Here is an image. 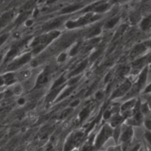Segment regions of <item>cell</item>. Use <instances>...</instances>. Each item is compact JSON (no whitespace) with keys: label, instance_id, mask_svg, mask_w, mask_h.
<instances>
[{"label":"cell","instance_id":"4316f807","mask_svg":"<svg viewBox=\"0 0 151 151\" xmlns=\"http://www.w3.org/2000/svg\"><path fill=\"white\" fill-rule=\"evenodd\" d=\"M100 31H101V29L100 27H95L89 33L88 37H93L94 36H96L98 34H99Z\"/></svg>","mask_w":151,"mask_h":151},{"label":"cell","instance_id":"d590c367","mask_svg":"<svg viewBox=\"0 0 151 151\" xmlns=\"http://www.w3.org/2000/svg\"><path fill=\"white\" fill-rule=\"evenodd\" d=\"M80 102V99H75V100L71 102H70V104L69 105V107L73 108L78 106L79 105Z\"/></svg>","mask_w":151,"mask_h":151},{"label":"cell","instance_id":"7dc6e473","mask_svg":"<svg viewBox=\"0 0 151 151\" xmlns=\"http://www.w3.org/2000/svg\"><path fill=\"white\" fill-rule=\"evenodd\" d=\"M127 0H112V2L113 3H116V2H124Z\"/></svg>","mask_w":151,"mask_h":151},{"label":"cell","instance_id":"b9f144b4","mask_svg":"<svg viewBox=\"0 0 151 151\" xmlns=\"http://www.w3.org/2000/svg\"><path fill=\"white\" fill-rule=\"evenodd\" d=\"M140 149V146L139 144H137L135 145L133 148L131 150V151H139Z\"/></svg>","mask_w":151,"mask_h":151},{"label":"cell","instance_id":"ba28073f","mask_svg":"<svg viewBox=\"0 0 151 151\" xmlns=\"http://www.w3.org/2000/svg\"><path fill=\"white\" fill-rule=\"evenodd\" d=\"M5 85H11L15 83L17 81V77L15 75V73L9 71L2 75Z\"/></svg>","mask_w":151,"mask_h":151},{"label":"cell","instance_id":"7a4b0ae2","mask_svg":"<svg viewBox=\"0 0 151 151\" xmlns=\"http://www.w3.org/2000/svg\"><path fill=\"white\" fill-rule=\"evenodd\" d=\"M84 133L81 131H77L71 134L64 146V151H71L74 149L78 142L83 137Z\"/></svg>","mask_w":151,"mask_h":151},{"label":"cell","instance_id":"f35d334b","mask_svg":"<svg viewBox=\"0 0 151 151\" xmlns=\"http://www.w3.org/2000/svg\"><path fill=\"white\" fill-rule=\"evenodd\" d=\"M145 137L148 143H150V131L147 130L145 134Z\"/></svg>","mask_w":151,"mask_h":151},{"label":"cell","instance_id":"52a82bcc","mask_svg":"<svg viewBox=\"0 0 151 151\" xmlns=\"http://www.w3.org/2000/svg\"><path fill=\"white\" fill-rule=\"evenodd\" d=\"M109 4L106 3L101 4L100 2H99V3H97L94 5H92L90 7H88L86 9H85L84 12H88L90 11L93 10L96 12H101L106 11L109 8Z\"/></svg>","mask_w":151,"mask_h":151},{"label":"cell","instance_id":"db71d44e","mask_svg":"<svg viewBox=\"0 0 151 151\" xmlns=\"http://www.w3.org/2000/svg\"><path fill=\"white\" fill-rule=\"evenodd\" d=\"M1 60H2V56H0V63H1Z\"/></svg>","mask_w":151,"mask_h":151},{"label":"cell","instance_id":"d4e9b609","mask_svg":"<svg viewBox=\"0 0 151 151\" xmlns=\"http://www.w3.org/2000/svg\"><path fill=\"white\" fill-rule=\"evenodd\" d=\"M12 92V94L15 95H20L22 92V87L19 84H17L14 86Z\"/></svg>","mask_w":151,"mask_h":151},{"label":"cell","instance_id":"8d00e7d4","mask_svg":"<svg viewBox=\"0 0 151 151\" xmlns=\"http://www.w3.org/2000/svg\"><path fill=\"white\" fill-rule=\"evenodd\" d=\"M8 37V35L6 34H3L2 36H0V46L4 44V43L6 41V40L7 39Z\"/></svg>","mask_w":151,"mask_h":151},{"label":"cell","instance_id":"f907efd6","mask_svg":"<svg viewBox=\"0 0 151 151\" xmlns=\"http://www.w3.org/2000/svg\"><path fill=\"white\" fill-rule=\"evenodd\" d=\"M45 151H54V150H52V147H51V146H50L49 147H48V148L46 149Z\"/></svg>","mask_w":151,"mask_h":151},{"label":"cell","instance_id":"484cf974","mask_svg":"<svg viewBox=\"0 0 151 151\" xmlns=\"http://www.w3.org/2000/svg\"><path fill=\"white\" fill-rule=\"evenodd\" d=\"M120 131H121V128H120L119 126L114 128V130H113L112 136L113 137V138L116 142H117L119 139L120 134Z\"/></svg>","mask_w":151,"mask_h":151},{"label":"cell","instance_id":"83f0119b","mask_svg":"<svg viewBox=\"0 0 151 151\" xmlns=\"http://www.w3.org/2000/svg\"><path fill=\"white\" fill-rule=\"evenodd\" d=\"M81 76H75L74 77H73L67 83V84L69 85V86H74L75 85L77 82L79 81V79H80Z\"/></svg>","mask_w":151,"mask_h":151},{"label":"cell","instance_id":"8992f818","mask_svg":"<svg viewBox=\"0 0 151 151\" xmlns=\"http://www.w3.org/2000/svg\"><path fill=\"white\" fill-rule=\"evenodd\" d=\"M131 83L129 81L124 82L116 90H115L111 95V98H114L123 95L129 89Z\"/></svg>","mask_w":151,"mask_h":151},{"label":"cell","instance_id":"7402d4cb","mask_svg":"<svg viewBox=\"0 0 151 151\" xmlns=\"http://www.w3.org/2000/svg\"><path fill=\"white\" fill-rule=\"evenodd\" d=\"M65 78H64V76L61 75L57 79H56L55 81V82H54V83L51 87V89H53L59 87L60 85L63 84V83L65 82Z\"/></svg>","mask_w":151,"mask_h":151},{"label":"cell","instance_id":"4dcf8cb0","mask_svg":"<svg viewBox=\"0 0 151 151\" xmlns=\"http://www.w3.org/2000/svg\"><path fill=\"white\" fill-rule=\"evenodd\" d=\"M111 111L109 110H106L103 115V119L105 120H107L108 119H109L111 117Z\"/></svg>","mask_w":151,"mask_h":151},{"label":"cell","instance_id":"5bb4252c","mask_svg":"<svg viewBox=\"0 0 151 151\" xmlns=\"http://www.w3.org/2000/svg\"><path fill=\"white\" fill-rule=\"evenodd\" d=\"M76 88V85L74 86H70L68 88H67V89H65L61 94H60L56 98H55V101H59L64 98H65V97H68L75 89Z\"/></svg>","mask_w":151,"mask_h":151},{"label":"cell","instance_id":"ab89813d","mask_svg":"<svg viewBox=\"0 0 151 151\" xmlns=\"http://www.w3.org/2000/svg\"><path fill=\"white\" fill-rule=\"evenodd\" d=\"M65 59H66V54L65 53H62L58 57V61L60 62H64L65 60Z\"/></svg>","mask_w":151,"mask_h":151},{"label":"cell","instance_id":"681fc988","mask_svg":"<svg viewBox=\"0 0 151 151\" xmlns=\"http://www.w3.org/2000/svg\"><path fill=\"white\" fill-rule=\"evenodd\" d=\"M28 149H29V151H32L34 150V146L32 145H29L28 146Z\"/></svg>","mask_w":151,"mask_h":151},{"label":"cell","instance_id":"f546056e","mask_svg":"<svg viewBox=\"0 0 151 151\" xmlns=\"http://www.w3.org/2000/svg\"><path fill=\"white\" fill-rule=\"evenodd\" d=\"M145 57L139 59L137 60L136 62H134L133 65L134 66H135L136 68H140V66H142L143 65V63L145 62Z\"/></svg>","mask_w":151,"mask_h":151},{"label":"cell","instance_id":"ac0fdd59","mask_svg":"<svg viewBox=\"0 0 151 151\" xmlns=\"http://www.w3.org/2000/svg\"><path fill=\"white\" fill-rule=\"evenodd\" d=\"M150 23H151V20H150V17L149 16L145 18H144L140 24L141 28L143 30H147L149 29L150 27Z\"/></svg>","mask_w":151,"mask_h":151},{"label":"cell","instance_id":"11a10c76","mask_svg":"<svg viewBox=\"0 0 151 151\" xmlns=\"http://www.w3.org/2000/svg\"><path fill=\"white\" fill-rule=\"evenodd\" d=\"M71 151H78L77 150H76V149H73V150H71Z\"/></svg>","mask_w":151,"mask_h":151},{"label":"cell","instance_id":"f5cc1de1","mask_svg":"<svg viewBox=\"0 0 151 151\" xmlns=\"http://www.w3.org/2000/svg\"><path fill=\"white\" fill-rule=\"evenodd\" d=\"M44 1H45V0H40V1H39V2H42Z\"/></svg>","mask_w":151,"mask_h":151},{"label":"cell","instance_id":"3957f363","mask_svg":"<svg viewBox=\"0 0 151 151\" xmlns=\"http://www.w3.org/2000/svg\"><path fill=\"white\" fill-rule=\"evenodd\" d=\"M31 57V53H27L24 54L23 56H21L20 57L16 59L9 65V66H8L9 70L11 71L21 67L22 65H25L28 61H29Z\"/></svg>","mask_w":151,"mask_h":151},{"label":"cell","instance_id":"816d5d0a","mask_svg":"<svg viewBox=\"0 0 151 151\" xmlns=\"http://www.w3.org/2000/svg\"><path fill=\"white\" fill-rule=\"evenodd\" d=\"M56 0H48L47 1V3L48 4H51V3H52V2H55Z\"/></svg>","mask_w":151,"mask_h":151},{"label":"cell","instance_id":"bcb514c9","mask_svg":"<svg viewBox=\"0 0 151 151\" xmlns=\"http://www.w3.org/2000/svg\"><path fill=\"white\" fill-rule=\"evenodd\" d=\"M110 78H111V74H110V73L107 74V75L106 77L105 78V82H107V81L110 79Z\"/></svg>","mask_w":151,"mask_h":151},{"label":"cell","instance_id":"2e32d148","mask_svg":"<svg viewBox=\"0 0 151 151\" xmlns=\"http://www.w3.org/2000/svg\"><path fill=\"white\" fill-rule=\"evenodd\" d=\"M146 50V46L143 44H137L132 51L131 56L134 57L136 56L139 55L141 53L143 52Z\"/></svg>","mask_w":151,"mask_h":151},{"label":"cell","instance_id":"cb8c5ba5","mask_svg":"<svg viewBox=\"0 0 151 151\" xmlns=\"http://www.w3.org/2000/svg\"><path fill=\"white\" fill-rule=\"evenodd\" d=\"M119 20V18L118 17H114L113 18H111L110 21H109L107 24L105 25V28H111L112 27H113L118 22Z\"/></svg>","mask_w":151,"mask_h":151},{"label":"cell","instance_id":"ffe728a7","mask_svg":"<svg viewBox=\"0 0 151 151\" xmlns=\"http://www.w3.org/2000/svg\"><path fill=\"white\" fill-rule=\"evenodd\" d=\"M48 70H45L42 74H41L38 79H37V83L39 84H43L46 83L48 81Z\"/></svg>","mask_w":151,"mask_h":151},{"label":"cell","instance_id":"7c38bea8","mask_svg":"<svg viewBox=\"0 0 151 151\" xmlns=\"http://www.w3.org/2000/svg\"><path fill=\"white\" fill-rule=\"evenodd\" d=\"M87 65V60L83 61L74 70H73L71 72H70V73L69 74V76L72 77V76H75L76 75H78L86 68Z\"/></svg>","mask_w":151,"mask_h":151},{"label":"cell","instance_id":"6f0895ef","mask_svg":"<svg viewBox=\"0 0 151 151\" xmlns=\"http://www.w3.org/2000/svg\"><path fill=\"white\" fill-rule=\"evenodd\" d=\"M148 151H150V150H148Z\"/></svg>","mask_w":151,"mask_h":151},{"label":"cell","instance_id":"74e56055","mask_svg":"<svg viewBox=\"0 0 151 151\" xmlns=\"http://www.w3.org/2000/svg\"><path fill=\"white\" fill-rule=\"evenodd\" d=\"M78 46H79V44H77L75 47H74L71 49V50L70 51V56H74V54H76V53H77V51H78Z\"/></svg>","mask_w":151,"mask_h":151},{"label":"cell","instance_id":"603a6c76","mask_svg":"<svg viewBox=\"0 0 151 151\" xmlns=\"http://www.w3.org/2000/svg\"><path fill=\"white\" fill-rule=\"evenodd\" d=\"M18 50V47H17L12 48L6 54V56L5 57V60H8L11 59V58H12L14 56H15L16 55V54L17 53Z\"/></svg>","mask_w":151,"mask_h":151},{"label":"cell","instance_id":"e575fe53","mask_svg":"<svg viewBox=\"0 0 151 151\" xmlns=\"http://www.w3.org/2000/svg\"><path fill=\"white\" fill-rule=\"evenodd\" d=\"M144 124L145 126L146 127V128L147 129V130L150 131V127H151V121H150V119L149 118H146V120L144 122Z\"/></svg>","mask_w":151,"mask_h":151},{"label":"cell","instance_id":"f1b7e54d","mask_svg":"<svg viewBox=\"0 0 151 151\" xmlns=\"http://www.w3.org/2000/svg\"><path fill=\"white\" fill-rule=\"evenodd\" d=\"M101 52H102V50L100 49L97 50L94 53H93L91 54V57H90V60H91V61L95 60H96L98 57H99V56L101 54Z\"/></svg>","mask_w":151,"mask_h":151},{"label":"cell","instance_id":"60d3db41","mask_svg":"<svg viewBox=\"0 0 151 151\" xmlns=\"http://www.w3.org/2000/svg\"><path fill=\"white\" fill-rule=\"evenodd\" d=\"M17 102H18V104L19 105H24V104L25 103V98H19V99H18Z\"/></svg>","mask_w":151,"mask_h":151},{"label":"cell","instance_id":"d6986e66","mask_svg":"<svg viewBox=\"0 0 151 151\" xmlns=\"http://www.w3.org/2000/svg\"><path fill=\"white\" fill-rule=\"evenodd\" d=\"M90 109L88 108H83L78 114V118L80 121H84L89 115Z\"/></svg>","mask_w":151,"mask_h":151},{"label":"cell","instance_id":"9c48e42d","mask_svg":"<svg viewBox=\"0 0 151 151\" xmlns=\"http://www.w3.org/2000/svg\"><path fill=\"white\" fill-rule=\"evenodd\" d=\"M136 102H137V99L134 98L127 101L126 102H125L124 104L122 105L120 109L123 112L129 111L130 110H133Z\"/></svg>","mask_w":151,"mask_h":151},{"label":"cell","instance_id":"4fadbf2b","mask_svg":"<svg viewBox=\"0 0 151 151\" xmlns=\"http://www.w3.org/2000/svg\"><path fill=\"white\" fill-rule=\"evenodd\" d=\"M94 136H91L87 142L86 143H84L80 150L79 151H92L94 148L93 142H94Z\"/></svg>","mask_w":151,"mask_h":151},{"label":"cell","instance_id":"7bdbcfd3","mask_svg":"<svg viewBox=\"0 0 151 151\" xmlns=\"http://www.w3.org/2000/svg\"><path fill=\"white\" fill-rule=\"evenodd\" d=\"M28 116L30 119H34L35 117V114L33 112H29L28 114Z\"/></svg>","mask_w":151,"mask_h":151},{"label":"cell","instance_id":"1f68e13d","mask_svg":"<svg viewBox=\"0 0 151 151\" xmlns=\"http://www.w3.org/2000/svg\"><path fill=\"white\" fill-rule=\"evenodd\" d=\"M94 97L97 100H99V101L101 100L104 98V94L101 91H99L97 92H96L94 95Z\"/></svg>","mask_w":151,"mask_h":151},{"label":"cell","instance_id":"9a60e30c","mask_svg":"<svg viewBox=\"0 0 151 151\" xmlns=\"http://www.w3.org/2000/svg\"><path fill=\"white\" fill-rule=\"evenodd\" d=\"M61 23V20L60 19H55L48 23H47L43 26V29L44 30H51L52 28H55L58 27Z\"/></svg>","mask_w":151,"mask_h":151},{"label":"cell","instance_id":"30bf717a","mask_svg":"<svg viewBox=\"0 0 151 151\" xmlns=\"http://www.w3.org/2000/svg\"><path fill=\"white\" fill-rule=\"evenodd\" d=\"M123 116L119 114L114 115L110 120V126L113 128H114L118 126L122 123L123 120Z\"/></svg>","mask_w":151,"mask_h":151},{"label":"cell","instance_id":"e0dca14e","mask_svg":"<svg viewBox=\"0 0 151 151\" xmlns=\"http://www.w3.org/2000/svg\"><path fill=\"white\" fill-rule=\"evenodd\" d=\"M81 7V6L80 5H69L67 7H65L64 8H63L61 12L62 14H67V13H70V12H72L74 11H76L77 9H78L79 8H80Z\"/></svg>","mask_w":151,"mask_h":151},{"label":"cell","instance_id":"8fae6325","mask_svg":"<svg viewBox=\"0 0 151 151\" xmlns=\"http://www.w3.org/2000/svg\"><path fill=\"white\" fill-rule=\"evenodd\" d=\"M147 67H145L143 69L142 72H141L138 78L137 83L138 88H142L143 86V85L145 83L147 79Z\"/></svg>","mask_w":151,"mask_h":151},{"label":"cell","instance_id":"d6a6232c","mask_svg":"<svg viewBox=\"0 0 151 151\" xmlns=\"http://www.w3.org/2000/svg\"><path fill=\"white\" fill-rule=\"evenodd\" d=\"M27 14H28V13H25V12L22 14L18 18V19H17V22L18 24H19V23H22L23 21H24V20H25V18H27V15H28Z\"/></svg>","mask_w":151,"mask_h":151},{"label":"cell","instance_id":"f6af8a7d","mask_svg":"<svg viewBox=\"0 0 151 151\" xmlns=\"http://www.w3.org/2000/svg\"><path fill=\"white\" fill-rule=\"evenodd\" d=\"M150 92V85H149L145 89V93H149Z\"/></svg>","mask_w":151,"mask_h":151},{"label":"cell","instance_id":"ee69618b","mask_svg":"<svg viewBox=\"0 0 151 151\" xmlns=\"http://www.w3.org/2000/svg\"><path fill=\"white\" fill-rule=\"evenodd\" d=\"M4 85H5V82H4L3 76L2 75H0V88Z\"/></svg>","mask_w":151,"mask_h":151},{"label":"cell","instance_id":"6da1fadb","mask_svg":"<svg viewBox=\"0 0 151 151\" xmlns=\"http://www.w3.org/2000/svg\"><path fill=\"white\" fill-rule=\"evenodd\" d=\"M112 133L113 128L109 125H104L100 130L95 140H94V148L100 149L109 138L112 136Z\"/></svg>","mask_w":151,"mask_h":151},{"label":"cell","instance_id":"44dd1931","mask_svg":"<svg viewBox=\"0 0 151 151\" xmlns=\"http://www.w3.org/2000/svg\"><path fill=\"white\" fill-rule=\"evenodd\" d=\"M140 112L142 115H149L150 114V108L147 102L144 104H140Z\"/></svg>","mask_w":151,"mask_h":151},{"label":"cell","instance_id":"5b68a950","mask_svg":"<svg viewBox=\"0 0 151 151\" xmlns=\"http://www.w3.org/2000/svg\"><path fill=\"white\" fill-rule=\"evenodd\" d=\"M133 134V128L131 126H126L122 130L120 131V134L119 139L123 143L129 142L132 139Z\"/></svg>","mask_w":151,"mask_h":151},{"label":"cell","instance_id":"9f6ffc18","mask_svg":"<svg viewBox=\"0 0 151 151\" xmlns=\"http://www.w3.org/2000/svg\"><path fill=\"white\" fill-rule=\"evenodd\" d=\"M139 151H142V149H140Z\"/></svg>","mask_w":151,"mask_h":151},{"label":"cell","instance_id":"836d02e7","mask_svg":"<svg viewBox=\"0 0 151 151\" xmlns=\"http://www.w3.org/2000/svg\"><path fill=\"white\" fill-rule=\"evenodd\" d=\"M30 75H31V73L29 70H25V71L21 73L20 76L22 79H27L29 77Z\"/></svg>","mask_w":151,"mask_h":151},{"label":"cell","instance_id":"277c9868","mask_svg":"<svg viewBox=\"0 0 151 151\" xmlns=\"http://www.w3.org/2000/svg\"><path fill=\"white\" fill-rule=\"evenodd\" d=\"M94 18L92 17L91 14H87L86 16L79 18L76 21H69L66 24V27L68 28H72L76 27L81 26L86 24L87 22L90 21H93V19Z\"/></svg>","mask_w":151,"mask_h":151},{"label":"cell","instance_id":"c3c4849f","mask_svg":"<svg viewBox=\"0 0 151 151\" xmlns=\"http://www.w3.org/2000/svg\"><path fill=\"white\" fill-rule=\"evenodd\" d=\"M63 126H64L65 128H67V127L69 126V124H68V123H67V122H65V123H64V124H63Z\"/></svg>","mask_w":151,"mask_h":151}]
</instances>
